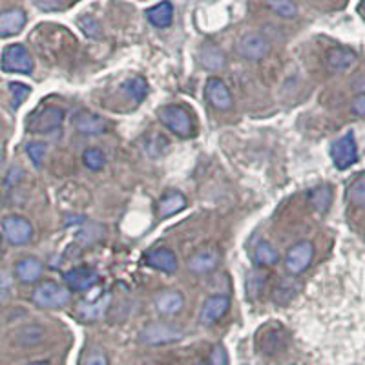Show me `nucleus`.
<instances>
[{
    "instance_id": "nucleus-1",
    "label": "nucleus",
    "mask_w": 365,
    "mask_h": 365,
    "mask_svg": "<svg viewBox=\"0 0 365 365\" xmlns=\"http://www.w3.org/2000/svg\"><path fill=\"white\" fill-rule=\"evenodd\" d=\"M185 336V331L177 323L170 322H150L139 331V342L150 347H159V345H170L179 342Z\"/></svg>"
},
{
    "instance_id": "nucleus-2",
    "label": "nucleus",
    "mask_w": 365,
    "mask_h": 365,
    "mask_svg": "<svg viewBox=\"0 0 365 365\" xmlns=\"http://www.w3.org/2000/svg\"><path fill=\"white\" fill-rule=\"evenodd\" d=\"M158 115L159 121L177 137L186 139V137L194 136V117L185 106L168 104V106H163L159 110Z\"/></svg>"
},
{
    "instance_id": "nucleus-3",
    "label": "nucleus",
    "mask_w": 365,
    "mask_h": 365,
    "mask_svg": "<svg viewBox=\"0 0 365 365\" xmlns=\"http://www.w3.org/2000/svg\"><path fill=\"white\" fill-rule=\"evenodd\" d=\"M70 290L55 281H40L32 292V301L40 309H60L70 303Z\"/></svg>"
},
{
    "instance_id": "nucleus-4",
    "label": "nucleus",
    "mask_w": 365,
    "mask_h": 365,
    "mask_svg": "<svg viewBox=\"0 0 365 365\" xmlns=\"http://www.w3.org/2000/svg\"><path fill=\"white\" fill-rule=\"evenodd\" d=\"M0 68L5 73H32L33 59L22 44H10L5 46L0 57Z\"/></svg>"
},
{
    "instance_id": "nucleus-5",
    "label": "nucleus",
    "mask_w": 365,
    "mask_h": 365,
    "mask_svg": "<svg viewBox=\"0 0 365 365\" xmlns=\"http://www.w3.org/2000/svg\"><path fill=\"white\" fill-rule=\"evenodd\" d=\"M64 121V110L59 106H42L35 114H32L27 130L33 134H49V131L59 130Z\"/></svg>"
},
{
    "instance_id": "nucleus-6",
    "label": "nucleus",
    "mask_w": 365,
    "mask_h": 365,
    "mask_svg": "<svg viewBox=\"0 0 365 365\" xmlns=\"http://www.w3.org/2000/svg\"><path fill=\"white\" fill-rule=\"evenodd\" d=\"M221 263V251L216 245H205L197 249L188 260H186V268L192 274L205 276V274L214 273Z\"/></svg>"
},
{
    "instance_id": "nucleus-7",
    "label": "nucleus",
    "mask_w": 365,
    "mask_h": 365,
    "mask_svg": "<svg viewBox=\"0 0 365 365\" xmlns=\"http://www.w3.org/2000/svg\"><path fill=\"white\" fill-rule=\"evenodd\" d=\"M331 159L338 170L351 168L358 161V147L353 131H347L331 144Z\"/></svg>"
},
{
    "instance_id": "nucleus-8",
    "label": "nucleus",
    "mask_w": 365,
    "mask_h": 365,
    "mask_svg": "<svg viewBox=\"0 0 365 365\" xmlns=\"http://www.w3.org/2000/svg\"><path fill=\"white\" fill-rule=\"evenodd\" d=\"M314 257V245L311 241H300L287 251L285 254V270L290 276H300L309 268Z\"/></svg>"
},
{
    "instance_id": "nucleus-9",
    "label": "nucleus",
    "mask_w": 365,
    "mask_h": 365,
    "mask_svg": "<svg viewBox=\"0 0 365 365\" xmlns=\"http://www.w3.org/2000/svg\"><path fill=\"white\" fill-rule=\"evenodd\" d=\"M2 230H4V238L10 241L11 245H26L27 241L33 238V227L26 218L11 214L5 216L2 221Z\"/></svg>"
},
{
    "instance_id": "nucleus-10",
    "label": "nucleus",
    "mask_w": 365,
    "mask_h": 365,
    "mask_svg": "<svg viewBox=\"0 0 365 365\" xmlns=\"http://www.w3.org/2000/svg\"><path fill=\"white\" fill-rule=\"evenodd\" d=\"M238 53L247 60H262L270 51V44L262 33H247L238 40Z\"/></svg>"
},
{
    "instance_id": "nucleus-11",
    "label": "nucleus",
    "mask_w": 365,
    "mask_h": 365,
    "mask_svg": "<svg viewBox=\"0 0 365 365\" xmlns=\"http://www.w3.org/2000/svg\"><path fill=\"white\" fill-rule=\"evenodd\" d=\"M205 93H207V101L212 104V108L219 110V112H229L234 106V99H232L229 86L218 77L208 79Z\"/></svg>"
},
{
    "instance_id": "nucleus-12",
    "label": "nucleus",
    "mask_w": 365,
    "mask_h": 365,
    "mask_svg": "<svg viewBox=\"0 0 365 365\" xmlns=\"http://www.w3.org/2000/svg\"><path fill=\"white\" fill-rule=\"evenodd\" d=\"M230 309V298L227 294H214L205 300L199 312V322L203 325H212L219 322Z\"/></svg>"
},
{
    "instance_id": "nucleus-13",
    "label": "nucleus",
    "mask_w": 365,
    "mask_h": 365,
    "mask_svg": "<svg viewBox=\"0 0 365 365\" xmlns=\"http://www.w3.org/2000/svg\"><path fill=\"white\" fill-rule=\"evenodd\" d=\"M62 279H64L66 285H68L71 290L82 292V290L92 289L93 285L97 284L99 273L95 268L88 267V265H81V267L71 268V270L62 274Z\"/></svg>"
},
{
    "instance_id": "nucleus-14",
    "label": "nucleus",
    "mask_w": 365,
    "mask_h": 365,
    "mask_svg": "<svg viewBox=\"0 0 365 365\" xmlns=\"http://www.w3.org/2000/svg\"><path fill=\"white\" fill-rule=\"evenodd\" d=\"M110 301H112V294L106 292L99 300L95 301H81L75 307V316L81 322H97L99 318L104 316V312L108 311Z\"/></svg>"
},
{
    "instance_id": "nucleus-15",
    "label": "nucleus",
    "mask_w": 365,
    "mask_h": 365,
    "mask_svg": "<svg viewBox=\"0 0 365 365\" xmlns=\"http://www.w3.org/2000/svg\"><path fill=\"white\" fill-rule=\"evenodd\" d=\"M73 126L75 130L82 136H101L106 131V121L101 117V115L93 114V112H79V114L73 117Z\"/></svg>"
},
{
    "instance_id": "nucleus-16",
    "label": "nucleus",
    "mask_w": 365,
    "mask_h": 365,
    "mask_svg": "<svg viewBox=\"0 0 365 365\" xmlns=\"http://www.w3.org/2000/svg\"><path fill=\"white\" fill-rule=\"evenodd\" d=\"M148 267L155 268L159 273L174 274L177 270V257L170 249L166 247H158L147 254Z\"/></svg>"
},
{
    "instance_id": "nucleus-17",
    "label": "nucleus",
    "mask_w": 365,
    "mask_h": 365,
    "mask_svg": "<svg viewBox=\"0 0 365 365\" xmlns=\"http://www.w3.org/2000/svg\"><path fill=\"white\" fill-rule=\"evenodd\" d=\"M301 284L296 279V276H289V278H279L276 285L273 287L270 298L276 305H287L294 300L296 296L300 294Z\"/></svg>"
},
{
    "instance_id": "nucleus-18",
    "label": "nucleus",
    "mask_w": 365,
    "mask_h": 365,
    "mask_svg": "<svg viewBox=\"0 0 365 365\" xmlns=\"http://www.w3.org/2000/svg\"><path fill=\"white\" fill-rule=\"evenodd\" d=\"M356 62V53L349 48H331L325 55V64L327 70L333 73H344L353 68Z\"/></svg>"
},
{
    "instance_id": "nucleus-19",
    "label": "nucleus",
    "mask_w": 365,
    "mask_h": 365,
    "mask_svg": "<svg viewBox=\"0 0 365 365\" xmlns=\"http://www.w3.org/2000/svg\"><path fill=\"white\" fill-rule=\"evenodd\" d=\"M185 305V296L175 289H164L155 296V309L164 316H174Z\"/></svg>"
},
{
    "instance_id": "nucleus-20",
    "label": "nucleus",
    "mask_w": 365,
    "mask_h": 365,
    "mask_svg": "<svg viewBox=\"0 0 365 365\" xmlns=\"http://www.w3.org/2000/svg\"><path fill=\"white\" fill-rule=\"evenodd\" d=\"M42 273L44 265L37 257L27 256L15 263V276L21 284H35L42 278Z\"/></svg>"
},
{
    "instance_id": "nucleus-21",
    "label": "nucleus",
    "mask_w": 365,
    "mask_h": 365,
    "mask_svg": "<svg viewBox=\"0 0 365 365\" xmlns=\"http://www.w3.org/2000/svg\"><path fill=\"white\" fill-rule=\"evenodd\" d=\"M26 26V13L21 8L0 11V37H13Z\"/></svg>"
},
{
    "instance_id": "nucleus-22",
    "label": "nucleus",
    "mask_w": 365,
    "mask_h": 365,
    "mask_svg": "<svg viewBox=\"0 0 365 365\" xmlns=\"http://www.w3.org/2000/svg\"><path fill=\"white\" fill-rule=\"evenodd\" d=\"M186 208V197L179 190H168L158 203V218L168 219Z\"/></svg>"
},
{
    "instance_id": "nucleus-23",
    "label": "nucleus",
    "mask_w": 365,
    "mask_h": 365,
    "mask_svg": "<svg viewBox=\"0 0 365 365\" xmlns=\"http://www.w3.org/2000/svg\"><path fill=\"white\" fill-rule=\"evenodd\" d=\"M265 338H257V347L265 356L278 355L279 351H284L287 340L284 338V329H263Z\"/></svg>"
},
{
    "instance_id": "nucleus-24",
    "label": "nucleus",
    "mask_w": 365,
    "mask_h": 365,
    "mask_svg": "<svg viewBox=\"0 0 365 365\" xmlns=\"http://www.w3.org/2000/svg\"><path fill=\"white\" fill-rule=\"evenodd\" d=\"M197 60L201 62L205 70L218 71L225 66V53L214 44H205L197 53Z\"/></svg>"
},
{
    "instance_id": "nucleus-25",
    "label": "nucleus",
    "mask_w": 365,
    "mask_h": 365,
    "mask_svg": "<svg viewBox=\"0 0 365 365\" xmlns=\"http://www.w3.org/2000/svg\"><path fill=\"white\" fill-rule=\"evenodd\" d=\"M252 262L257 267H270L274 263H278L279 254L276 251V247L273 243H268V241H260L254 247V251H252Z\"/></svg>"
},
{
    "instance_id": "nucleus-26",
    "label": "nucleus",
    "mask_w": 365,
    "mask_h": 365,
    "mask_svg": "<svg viewBox=\"0 0 365 365\" xmlns=\"http://www.w3.org/2000/svg\"><path fill=\"white\" fill-rule=\"evenodd\" d=\"M148 22L155 27H168L174 18V5L170 4L168 0H164L161 4L153 5L147 11Z\"/></svg>"
},
{
    "instance_id": "nucleus-27",
    "label": "nucleus",
    "mask_w": 365,
    "mask_h": 365,
    "mask_svg": "<svg viewBox=\"0 0 365 365\" xmlns=\"http://www.w3.org/2000/svg\"><path fill=\"white\" fill-rule=\"evenodd\" d=\"M309 203L318 212L325 214L333 205V188L329 185H320L309 192Z\"/></svg>"
},
{
    "instance_id": "nucleus-28",
    "label": "nucleus",
    "mask_w": 365,
    "mask_h": 365,
    "mask_svg": "<svg viewBox=\"0 0 365 365\" xmlns=\"http://www.w3.org/2000/svg\"><path fill=\"white\" fill-rule=\"evenodd\" d=\"M125 88L126 95L131 99V101H136V103H141L144 101V97L148 95V82L147 79H142V77H130L128 81L123 84Z\"/></svg>"
},
{
    "instance_id": "nucleus-29",
    "label": "nucleus",
    "mask_w": 365,
    "mask_h": 365,
    "mask_svg": "<svg viewBox=\"0 0 365 365\" xmlns=\"http://www.w3.org/2000/svg\"><path fill=\"white\" fill-rule=\"evenodd\" d=\"M44 338V329L38 325H26L16 334V344L22 347H32V345L40 344Z\"/></svg>"
},
{
    "instance_id": "nucleus-30",
    "label": "nucleus",
    "mask_w": 365,
    "mask_h": 365,
    "mask_svg": "<svg viewBox=\"0 0 365 365\" xmlns=\"http://www.w3.org/2000/svg\"><path fill=\"white\" fill-rule=\"evenodd\" d=\"M347 199H349L351 205L365 208V174L358 175L351 181V185L347 186Z\"/></svg>"
},
{
    "instance_id": "nucleus-31",
    "label": "nucleus",
    "mask_w": 365,
    "mask_h": 365,
    "mask_svg": "<svg viewBox=\"0 0 365 365\" xmlns=\"http://www.w3.org/2000/svg\"><path fill=\"white\" fill-rule=\"evenodd\" d=\"M82 163L86 164V168L97 172V170H101L104 166L106 158H104V153L101 148H86L84 153H82Z\"/></svg>"
},
{
    "instance_id": "nucleus-32",
    "label": "nucleus",
    "mask_w": 365,
    "mask_h": 365,
    "mask_svg": "<svg viewBox=\"0 0 365 365\" xmlns=\"http://www.w3.org/2000/svg\"><path fill=\"white\" fill-rule=\"evenodd\" d=\"M267 5L276 15L284 16V18H292L298 13V8L292 0H267Z\"/></svg>"
},
{
    "instance_id": "nucleus-33",
    "label": "nucleus",
    "mask_w": 365,
    "mask_h": 365,
    "mask_svg": "<svg viewBox=\"0 0 365 365\" xmlns=\"http://www.w3.org/2000/svg\"><path fill=\"white\" fill-rule=\"evenodd\" d=\"M10 92L13 108H18L27 99V95L32 92V88L27 86V84H22V82H10Z\"/></svg>"
},
{
    "instance_id": "nucleus-34",
    "label": "nucleus",
    "mask_w": 365,
    "mask_h": 365,
    "mask_svg": "<svg viewBox=\"0 0 365 365\" xmlns=\"http://www.w3.org/2000/svg\"><path fill=\"white\" fill-rule=\"evenodd\" d=\"M46 150H48V147H46L42 141H32L27 142L26 147L27 158L32 159V163L35 164V166H40V164H42L44 158H46Z\"/></svg>"
},
{
    "instance_id": "nucleus-35",
    "label": "nucleus",
    "mask_w": 365,
    "mask_h": 365,
    "mask_svg": "<svg viewBox=\"0 0 365 365\" xmlns=\"http://www.w3.org/2000/svg\"><path fill=\"white\" fill-rule=\"evenodd\" d=\"M79 27L82 29V33L84 35H88V37H92V38H99L101 37V24H99L93 16H81L79 18Z\"/></svg>"
},
{
    "instance_id": "nucleus-36",
    "label": "nucleus",
    "mask_w": 365,
    "mask_h": 365,
    "mask_svg": "<svg viewBox=\"0 0 365 365\" xmlns=\"http://www.w3.org/2000/svg\"><path fill=\"white\" fill-rule=\"evenodd\" d=\"M81 365H108V356L101 349H90L82 356Z\"/></svg>"
},
{
    "instance_id": "nucleus-37",
    "label": "nucleus",
    "mask_w": 365,
    "mask_h": 365,
    "mask_svg": "<svg viewBox=\"0 0 365 365\" xmlns=\"http://www.w3.org/2000/svg\"><path fill=\"white\" fill-rule=\"evenodd\" d=\"M208 365H229V355L221 344H216L210 351V360Z\"/></svg>"
},
{
    "instance_id": "nucleus-38",
    "label": "nucleus",
    "mask_w": 365,
    "mask_h": 365,
    "mask_svg": "<svg viewBox=\"0 0 365 365\" xmlns=\"http://www.w3.org/2000/svg\"><path fill=\"white\" fill-rule=\"evenodd\" d=\"M40 11H59L64 5V0H33Z\"/></svg>"
},
{
    "instance_id": "nucleus-39",
    "label": "nucleus",
    "mask_w": 365,
    "mask_h": 365,
    "mask_svg": "<svg viewBox=\"0 0 365 365\" xmlns=\"http://www.w3.org/2000/svg\"><path fill=\"white\" fill-rule=\"evenodd\" d=\"M351 112L358 115V117H365V93H360V95H356V97L353 99Z\"/></svg>"
},
{
    "instance_id": "nucleus-40",
    "label": "nucleus",
    "mask_w": 365,
    "mask_h": 365,
    "mask_svg": "<svg viewBox=\"0 0 365 365\" xmlns=\"http://www.w3.org/2000/svg\"><path fill=\"white\" fill-rule=\"evenodd\" d=\"M351 86H353V90H355L358 95H360V93H365V75H356V79L353 81Z\"/></svg>"
},
{
    "instance_id": "nucleus-41",
    "label": "nucleus",
    "mask_w": 365,
    "mask_h": 365,
    "mask_svg": "<svg viewBox=\"0 0 365 365\" xmlns=\"http://www.w3.org/2000/svg\"><path fill=\"white\" fill-rule=\"evenodd\" d=\"M27 365H49L48 362H33V364H27Z\"/></svg>"
},
{
    "instance_id": "nucleus-42",
    "label": "nucleus",
    "mask_w": 365,
    "mask_h": 365,
    "mask_svg": "<svg viewBox=\"0 0 365 365\" xmlns=\"http://www.w3.org/2000/svg\"><path fill=\"white\" fill-rule=\"evenodd\" d=\"M362 10L365 11V0H364V2H362Z\"/></svg>"
},
{
    "instance_id": "nucleus-43",
    "label": "nucleus",
    "mask_w": 365,
    "mask_h": 365,
    "mask_svg": "<svg viewBox=\"0 0 365 365\" xmlns=\"http://www.w3.org/2000/svg\"><path fill=\"white\" fill-rule=\"evenodd\" d=\"M0 247H2V236H0Z\"/></svg>"
},
{
    "instance_id": "nucleus-44",
    "label": "nucleus",
    "mask_w": 365,
    "mask_h": 365,
    "mask_svg": "<svg viewBox=\"0 0 365 365\" xmlns=\"http://www.w3.org/2000/svg\"><path fill=\"white\" fill-rule=\"evenodd\" d=\"M0 207H2V203H0Z\"/></svg>"
}]
</instances>
